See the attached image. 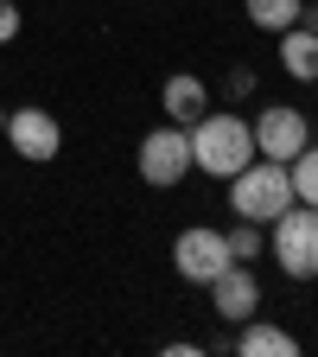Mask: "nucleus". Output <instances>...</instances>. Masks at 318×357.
<instances>
[{
    "mask_svg": "<svg viewBox=\"0 0 318 357\" xmlns=\"http://www.w3.org/2000/svg\"><path fill=\"white\" fill-rule=\"evenodd\" d=\"M185 134H191V166L210 172V178H236L255 160V128L236 109H204Z\"/></svg>",
    "mask_w": 318,
    "mask_h": 357,
    "instance_id": "1",
    "label": "nucleus"
},
{
    "mask_svg": "<svg viewBox=\"0 0 318 357\" xmlns=\"http://www.w3.org/2000/svg\"><path fill=\"white\" fill-rule=\"evenodd\" d=\"M223 185H230V211L242 217V223H274L287 204H293V172H287V160H248L236 178H223Z\"/></svg>",
    "mask_w": 318,
    "mask_h": 357,
    "instance_id": "2",
    "label": "nucleus"
},
{
    "mask_svg": "<svg viewBox=\"0 0 318 357\" xmlns=\"http://www.w3.org/2000/svg\"><path fill=\"white\" fill-rule=\"evenodd\" d=\"M267 249H274L287 281H318V211L293 198L274 223H267Z\"/></svg>",
    "mask_w": 318,
    "mask_h": 357,
    "instance_id": "3",
    "label": "nucleus"
},
{
    "mask_svg": "<svg viewBox=\"0 0 318 357\" xmlns=\"http://www.w3.org/2000/svg\"><path fill=\"white\" fill-rule=\"evenodd\" d=\"M230 261H236L230 243H223V230H210V223H191V230H178V243H172V268H178V281H191V287H210Z\"/></svg>",
    "mask_w": 318,
    "mask_h": 357,
    "instance_id": "4",
    "label": "nucleus"
},
{
    "mask_svg": "<svg viewBox=\"0 0 318 357\" xmlns=\"http://www.w3.org/2000/svg\"><path fill=\"white\" fill-rule=\"evenodd\" d=\"M191 172V134L178 128V121H166V128H153V134H141V178L147 185H178V178Z\"/></svg>",
    "mask_w": 318,
    "mask_h": 357,
    "instance_id": "5",
    "label": "nucleus"
},
{
    "mask_svg": "<svg viewBox=\"0 0 318 357\" xmlns=\"http://www.w3.org/2000/svg\"><path fill=\"white\" fill-rule=\"evenodd\" d=\"M248 128H255V153H261V160H293V153L312 141V121H305V109H293V102L261 109Z\"/></svg>",
    "mask_w": 318,
    "mask_h": 357,
    "instance_id": "6",
    "label": "nucleus"
},
{
    "mask_svg": "<svg viewBox=\"0 0 318 357\" xmlns=\"http://www.w3.org/2000/svg\"><path fill=\"white\" fill-rule=\"evenodd\" d=\"M7 141H13V153H19V160L51 166V160H58V147H64V128H58V115H51V109H13V115H7Z\"/></svg>",
    "mask_w": 318,
    "mask_h": 357,
    "instance_id": "7",
    "label": "nucleus"
},
{
    "mask_svg": "<svg viewBox=\"0 0 318 357\" xmlns=\"http://www.w3.org/2000/svg\"><path fill=\"white\" fill-rule=\"evenodd\" d=\"M210 306H216V319H230V326L255 319V312H261V281H255V268H248V261H230V268L210 281Z\"/></svg>",
    "mask_w": 318,
    "mask_h": 357,
    "instance_id": "8",
    "label": "nucleus"
},
{
    "mask_svg": "<svg viewBox=\"0 0 318 357\" xmlns=\"http://www.w3.org/2000/svg\"><path fill=\"white\" fill-rule=\"evenodd\" d=\"M159 109L178 121V128H191L204 109H210V83L204 77H191V70H178V77H166V89H159Z\"/></svg>",
    "mask_w": 318,
    "mask_h": 357,
    "instance_id": "9",
    "label": "nucleus"
},
{
    "mask_svg": "<svg viewBox=\"0 0 318 357\" xmlns=\"http://www.w3.org/2000/svg\"><path fill=\"white\" fill-rule=\"evenodd\" d=\"M236 351H242V357H293V351H299V338H293L287 326H267L261 312H255V319H242V326H236Z\"/></svg>",
    "mask_w": 318,
    "mask_h": 357,
    "instance_id": "10",
    "label": "nucleus"
},
{
    "mask_svg": "<svg viewBox=\"0 0 318 357\" xmlns=\"http://www.w3.org/2000/svg\"><path fill=\"white\" fill-rule=\"evenodd\" d=\"M280 38V70L293 77V83H318V32H305V26H287V32H274Z\"/></svg>",
    "mask_w": 318,
    "mask_h": 357,
    "instance_id": "11",
    "label": "nucleus"
},
{
    "mask_svg": "<svg viewBox=\"0 0 318 357\" xmlns=\"http://www.w3.org/2000/svg\"><path fill=\"white\" fill-rule=\"evenodd\" d=\"M299 7H305V0H242L248 26H261V32H287L299 20Z\"/></svg>",
    "mask_w": 318,
    "mask_h": 357,
    "instance_id": "12",
    "label": "nucleus"
},
{
    "mask_svg": "<svg viewBox=\"0 0 318 357\" xmlns=\"http://www.w3.org/2000/svg\"><path fill=\"white\" fill-rule=\"evenodd\" d=\"M287 172H293V198L318 211V141H305V147L287 160Z\"/></svg>",
    "mask_w": 318,
    "mask_h": 357,
    "instance_id": "13",
    "label": "nucleus"
},
{
    "mask_svg": "<svg viewBox=\"0 0 318 357\" xmlns=\"http://www.w3.org/2000/svg\"><path fill=\"white\" fill-rule=\"evenodd\" d=\"M223 243H230V255H236V261H255V255L267 249L261 223H242V217H236V230H223Z\"/></svg>",
    "mask_w": 318,
    "mask_h": 357,
    "instance_id": "14",
    "label": "nucleus"
},
{
    "mask_svg": "<svg viewBox=\"0 0 318 357\" xmlns=\"http://www.w3.org/2000/svg\"><path fill=\"white\" fill-rule=\"evenodd\" d=\"M13 38H19V7L0 0V45H13Z\"/></svg>",
    "mask_w": 318,
    "mask_h": 357,
    "instance_id": "15",
    "label": "nucleus"
},
{
    "mask_svg": "<svg viewBox=\"0 0 318 357\" xmlns=\"http://www.w3.org/2000/svg\"><path fill=\"white\" fill-rule=\"evenodd\" d=\"M230 96H236V102H242V96H255V70H248V64H236V70H230Z\"/></svg>",
    "mask_w": 318,
    "mask_h": 357,
    "instance_id": "16",
    "label": "nucleus"
}]
</instances>
